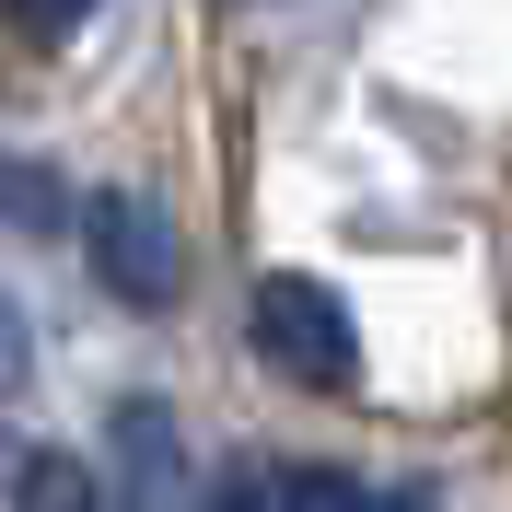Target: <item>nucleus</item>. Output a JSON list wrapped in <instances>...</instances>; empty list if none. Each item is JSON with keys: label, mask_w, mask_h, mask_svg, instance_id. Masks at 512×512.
I'll return each instance as SVG.
<instances>
[{"label": "nucleus", "mask_w": 512, "mask_h": 512, "mask_svg": "<svg viewBox=\"0 0 512 512\" xmlns=\"http://www.w3.org/2000/svg\"><path fill=\"white\" fill-rule=\"evenodd\" d=\"M0 222L12 233H59L70 222V198L47 187V163H0Z\"/></svg>", "instance_id": "obj_7"}, {"label": "nucleus", "mask_w": 512, "mask_h": 512, "mask_svg": "<svg viewBox=\"0 0 512 512\" xmlns=\"http://www.w3.org/2000/svg\"><path fill=\"white\" fill-rule=\"evenodd\" d=\"M82 245H94V280L128 315H163L187 291V233H175V210L152 187H94L82 198Z\"/></svg>", "instance_id": "obj_2"}, {"label": "nucleus", "mask_w": 512, "mask_h": 512, "mask_svg": "<svg viewBox=\"0 0 512 512\" xmlns=\"http://www.w3.org/2000/svg\"><path fill=\"white\" fill-rule=\"evenodd\" d=\"M280 512H419V489L350 478V466H280Z\"/></svg>", "instance_id": "obj_4"}, {"label": "nucleus", "mask_w": 512, "mask_h": 512, "mask_svg": "<svg viewBox=\"0 0 512 512\" xmlns=\"http://www.w3.org/2000/svg\"><path fill=\"white\" fill-rule=\"evenodd\" d=\"M24 373H35V326H24V303H12V291H0V396H12Z\"/></svg>", "instance_id": "obj_8"}, {"label": "nucleus", "mask_w": 512, "mask_h": 512, "mask_svg": "<svg viewBox=\"0 0 512 512\" xmlns=\"http://www.w3.org/2000/svg\"><path fill=\"white\" fill-rule=\"evenodd\" d=\"M12 512H117V489H105L82 454H24V478H12Z\"/></svg>", "instance_id": "obj_5"}, {"label": "nucleus", "mask_w": 512, "mask_h": 512, "mask_svg": "<svg viewBox=\"0 0 512 512\" xmlns=\"http://www.w3.org/2000/svg\"><path fill=\"white\" fill-rule=\"evenodd\" d=\"M94 12L105 0H0V35H12V47H70Z\"/></svg>", "instance_id": "obj_6"}, {"label": "nucleus", "mask_w": 512, "mask_h": 512, "mask_svg": "<svg viewBox=\"0 0 512 512\" xmlns=\"http://www.w3.org/2000/svg\"><path fill=\"white\" fill-rule=\"evenodd\" d=\"M105 443H117V489H128V501H140V512H175V489H187V431H175L163 396H128Z\"/></svg>", "instance_id": "obj_3"}, {"label": "nucleus", "mask_w": 512, "mask_h": 512, "mask_svg": "<svg viewBox=\"0 0 512 512\" xmlns=\"http://www.w3.org/2000/svg\"><path fill=\"white\" fill-rule=\"evenodd\" d=\"M198 512H280V478H222Z\"/></svg>", "instance_id": "obj_9"}, {"label": "nucleus", "mask_w": 512, "mask_h": 512, "mask_svg": "<svg viewBox=\"0 0 512 512\" xmlns=\"http://www.w3.org/2000/svg\"><path fill=\"white\" fill-rule=\"evenodd\" d=\"M245 338H256V361H268L280 384H303V396H350V384H361V326H350V303H338L326 280H303V268H268V280H256Z\"/></svg>", "instance_id": "obj_1"}]
</instances>
